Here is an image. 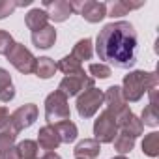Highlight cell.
I'll return each instance as SVG.
<instances>
[{
	"mask_svg": "<svg viewBox=\"0 0 159 159\" xmlns=\"http://www.w3.org/2000/svg\"><path fill=\"white\" fill-rule=\"evenodd\" d=\"M17 131L11 127V125H8V127H4L2 131H0V150H4V148H10V146H13V142H15V139H17Z\"/></svg>",
	"mask_w": 159,
	"mask_h": 159,
	"instance_id": "obj_27",
	"label": "cell"
},
{
	"mask_svg": "<svg viewBox=\"0 0 159 159\" xmlns=\"http://www.w3.org/2000/svg\"><path fill=\"white\" fill-rule=\"evenodd\" d=\"M43 10L49 15V19H52L54 23H64L69 19V15L73 13L71 4L66 0H54V2H43Z\"/></svg>",
	"mask_w": 159,
	"mask_h": 159,
	"instance_id": "obj_11",
	"label": "cell"
},
{
	"mask_svg": "<svg viewBox=\"0 0 159 159\" xmlns=\"http://www.w3.org/2000/svg\"><path fill=\"white\" fill-rule=\"evenodd\" d=\"M38 120V107L34 103H26L23 107H19L11 116H10V125L19 133L26 127H30L34 122Z\"/></svg>",
	"mask_w": 159,
	"mask_h": 159,
	"instance_id": "obj_9",
	"label": "cell"
},
{
	"mask_svg": "<svg viewBox=\"0 0 159 159\" xmlns=\"http://www.w3.org/2000/svg\"><path fill=\"white\" fill-rule=\"evenodd\" d=\"M92 52H94L92 51V39L90 38H84V39H81V41L75 43L71 56L77 58L79 62H83V60H90L92 58Z\"/></svg>",
	"mask_w": 159,
	"mask_h": 159,
	"instance_id": "obj_21",
	"label": "cell"
},
{
	"mask_svg": "<svg viewBox=\"0 0 159 159\" xmlns=\"http://www.w3.org/2000/svg\"><path fill=\"white\" fill-rule=\"evenodd\" d=\"M137 32L131 23L116 21L99 30L96 39V52L99 60L120 69H129L137 64Z\"/></svg>",
	"mask_w": 159,
	"mask_h": 159,
	"instance_id": "obj_1",
	"label": "cell"
},
{
	"mask_svg": "<svg viewBox=\"0 0 159 159\" xmlns=\"http://www.w3.org/2000/svg\"><path fill=\"white\" fill-rule=\"evenodd\" d=\"M10 125V112L6 107H0V131Z\"/></svg>",
	"mask_w": 159,
	"mask_h": 159,
	"instance_id": "obj_32",
	"label": "cell"
},
{
	"mask_svg": "<svg viewBox=\"0 0 159 159\" xmlns=\"http://www.w3.org/2000/svg\"><path fill=\"white\" fill-rule=\"evenodd\" d=\"M0 159H21V157H19L17 148L15 146H10V148L0 150Z\"/></svg>",
	"mask_w": 159,
	"mask_h": 159,
	"instance_id": "obj_31",
	"label": "cell"
},
{
	"mask_svg": "<svg viewBox=\"0 0 159 159\" xmlns=\"http://www.w3.org/2000/svg\"><path fill=\"white\" fill-rule=\"evenodd\" d=\"M13 38H11V34L10 32H6V30H0V54H8L10 52V49L13 47Z\"/></svg>",
	"mask_w": 159,
	"mask_h": 159,
	"instance_id": "obj_28",
	"label": "cell"
},
{
	"mask_svg": "<svg viewBox=\"0 0 159 159\" xmlns=\"http://www.w3.org/2000/svg\"><path fill=\"white\" fill-rule=\"evenodd\" d=\"M103 98H105L103 92L98 90V88L84 90L81 96H79V99H77V112H79V116L84 118V120L92 118L99 111V107L103 105Z\"/></svg>",
	"mask_w": 159,
	"mask_h": 159,
	"instance_id": "obj_5",
	"label": "cell"
},
{
	"mask_svg": "<svg viewBox=\"0 0 159 159\" xmlns=\"http://www.w3.org/2000/svg\"><path fill=\"white\" fill-rule=\"evenodd\" d=\"M116 125H118V129H120L122 133H125V135H129V137H133V139H137V137L142 135V131H144L142 122L129 111V107H127L124 112H120V114L116 116Z\"/></svg>",
	"mask_w": 159,
	"mask_h": 159,
	"instance_id": "obj_10",
	"label": "cell"
},
{
	"mask_svg": "<svg viewBox=\"0 0 159 159\" xmlns=\"http://www.w3.org/2000/svg\"><path fill=\"white\" fill-rule=\"evenodd\" d=\"M94 135H96V140L99 144L112 142L114 137L118 135V125H116L114 114H111L109 111H103L98 116V120L94 122Z\"/></svg>",
	"mask_w": 159,
	"mask_h": 159,
	"instance_id": "obj_7",
	"label": "cell"
},
{
	"mask_svg": "<svg viewBox=\"0 0 159 159\" xmlns=\"http://www.w3.org/2000/svg\"><path fill=\"white\" fill-rule=\"evenodd\" d=\"M144 2H127V0H116L114 4H111V10H109V15L111 17H122V15H127L131 10H139L142 8Z\"/></svg>",
	"mask_w": 159,
	"mask_h": 159,
	"instance_id": "obj_20",
	"label": "cell"
},
{
	"mask_svg": "<svg viewBox=\"0 0 159 159\" xmlns=\"http://www.w3.org/2000/svg\"><path fill=\"white\" fill-rule=\"evenodd\" d=\"M32 4V0H19L17 2V8H23V6H30Z\"/></svg>",
	"mask_w": 159,
	"mask_h": 159,
	"instance_id": "obj_34",
	"label": "cell"
},
{
	"mask_svg": "<svg viewBox=\"0 0 159 159\" xmlns=\"http://www.w3.org/2000/svg\"><path fill=\"white\" fill-rule=\"evenodd\" d=\"M99 152H101V144L96 139H84L73 150L77 159H96L99 155Z\"/></svg>",
	"mask_w": 159,
	"mask_h": 159,
	"instance_id": "obj_14",
	"label": "cell"
},
{
	"mask_svg": "<svg viewBox=\"0 0 159 159\" xmlns=\"http://www.w3.org/2000/svg\"><path fill=\"white\" fill-rule=\"evenodd\" d=\"M15 148L21 159H39V146L34 140H21Z\"/></svg>",
	"mask_w": 159,
	"mask_h": 159,
	"instance_id": "obj_22",
	"label": "cell"
},
{
	"mask_svg": "<svg viewBox=\"0 0 159 159\" xmlns=\"http://www.w3.org/2000/svg\"><path fill=\"white\" fill-rule=\"evenodd\" d=\"M13 98H15V88L11 83V77L4 67H0V101L8 103Z\"/></svg>",
	"mask_w": 159,
	"mask_h": 159,
	"instance_id": "obj_17",
	"label": "cell"
},
{
	"mask_svg": "<svg viewBox=\"0 0 159 159\" xmlns=\"http://www.w3.org/2000/svg\"><path fill=\"white\" fill-rule=\"evenodd\" d=\"M86 88H94V79L88 77L84 69L79 73H73V75H66L62 79V83L58 84V92H62L66 98L77 96V94L84 92Z\"/></svg>",
	"mask_w": 159,
	"mask_h": 159,
	"instance_id": "obj_4",
	"label": "cell"
},
{
	"mask_svg": "<svg viewBox=\"0 0 159 159\" xmlns=\"http://www.w3.org/2000/svg\"><path fill=\"white\" fill-rule=\"evenodd\" d=\"M112 159H127L125 155H116V157H112Z\"/></svg>",
	"mask_w": 159,
	"mask_h": 159,
	"instance_id": "obj_35",
	"label": "cell"
},
{
	"mask_svg": "<svg viewBox=\"0 0 159 159\" xmlns=\"http://www.w3.org/2000/svg\"><path fill=\"white\" fill-rule=\"evenodd\" d=\"M56 41V30L54 26L47 25L45 28L38 30V32H32V43L38 47V49H51Z\"/></svg>",
	"mask_w": 159,
	"mask_h": 159,
	"instance_id": "obj_15",
	"label": "cell"
},
{
	"mask_svg": "<svg viewBox=\"0 0 159 159\" xmlns=\"http://www.w3.org/2000/svg\"><path fill=\"white\" fill-rule=\"evenodd\" d=\"M90 73L98 79H109L111 77V67L105 64H90Z\"/></svg>",
	"mask_w": 159,
	"mask_h": 159,
	"instance_id": "obj_29",
	"label": "cell"
},
{
	"mask_svg": "<svg viewBox=\"0 0 159 159\" xmlns=\"http://www.w3.org/2000/svg\"><path fill=\"white\" fill-rule=\"evenodd\" d=\"M6 56H8L10 64H11L17 71H21V73H25V75L34 73V69H36V58H34V54H32L23 43H13V47L10 49V52H8Z\"/></svg>",
	"mask_w": 159,
	"mask_h": 159,
	"instance_id": "obj_6",
	"label": "cell"
},
{
	"mask_svg": "<svg viewBox=\"0 0 159 159\" xmlns=\"http://www.w3.org/2000/svg\"><path fill=\"white\" fill-rule=\"evenodd\" d=\"M38 142H39V148L45 150V152H54L58 146H60V137L54 129V125H45L39 129L38 133Z\"/></svg>",
	"mask_w": 159,
	"mask_h": 159,
	"instance_id": "obj_13",
	"label": "cell"
},
{
	"mask_svg": "<svg viewBox=\"0 0 159 159\" xmlns=\"http://www.w3.org/2000/svg\"><path fill=\"white\" fill-rule=\"evenodd\" d=\"M69 114H71V112H69L67 98H66L62 92L54 90L52 94L47 96V99H45V118H47V122H49L51 125H54V124H58V122L69 120Z\"/></svg>",
	"mask_w": 159,
	"mask_h": 159,
	"instance_id": "obj_3",
	"label": "cell"
},
{
	"mask_svg": "<svg viewBox=\"0 0 159 159\" xmlns=\"http://www.w3.org/2000/svg\"><path fill=\"white\" fill-rule=\"evenodd\" d=\"M71 10L77 11L84 21L88 23H99L107 17V4L96 2V0H86V2H69Z\"/></svg>",
	"mask_w": 159,
	"mask_h": 159,
	"instance_id": "obj_8",
	"label": "cell"
},
{
	"mask_svg": "<svg viewBox=\"0 0 159 159\" xmlns=\"http://www.w3.org/2000/svg\"><path fill=\"white\" fill-rule=\"evenodd\" d=\"M103 96H105L103 101L107 103V111H109L111 114H114V118L129 107L127 101H125L124 96H122V88H120V86H111Z\"/></svg>",
	"mask_w": 159,
	"mask_h": 159,
	"instance_id": "obj_12",
	"label": "cell"
},
{
	"mask_svg": "<svg viewBox=\"0 0 159 159\" xmlns=\"http://www.w3.org/2000/svg\"><path fill=\"white\" fill-rule=\"evenodd\" d=\"M153 84H159L157 73H146V71H131L124 77L122 83V96L127 103L139 101Z\"/></svg>",
	"mask_w": 159,
	"mask_h": 159,
	"instance_id": "obj_2",
	"label": "cell"
},
{
	"mask_svg": "<svg viewBox=\"0 0 159 159\" xmlns=\"http://www.w3.org/2000/svg\"><path fill=\"white\" fill-rule=\"evenodd\" d=\"M56 71V64L52 58L49 56H41V58H36V69L34 73L39 77V79H51Z\"/></svg>",
	"mask_w": 159,
	"mask_h": 159,
	"instance_id": "obj_19",
	"label": "cell"
},
{
	"mask_svg": "<svg viewBox=\"0 0 159 159\" xmlns=\"http://www.w3.org/2000/svg\"><path fill=\"white\" fill-rule=\"evenodd\" d=\"M56 69L64 71L66 75H73V73L83 71V66H81V62H79L77 58H73V56L69 54V56H64V58L56 64Z\"/></svg>",
	"mask_w": 159,
	"mask_h": 159,
	"instance_id": "obj_25",
	"label": "cell"
},
{
	"mask_svg": "<svg viewBox=\"0 0 159 159\" xmlns=\"http://www.w3.org/2000/svg\"><path fill=\"white\" fill-rule=\"evenodd\" d=\"M25 23H26V26H28L32 32H38V30H41V28H45V26L49 25V15L45 13V10L34 8V10H30V11L26 13Z\"/></svg>",
	"mask_w": 159,
	"mask_h": 159,
	"instance_id": "obj_16",
	"label": "cell"
},
{
	"mask_svg": "<svg viewBox=\"0 0 159 159\" xmlns=\"http://www.w3.org/2000/svg\"><path fill=\"white\" fill-rule=\"evenodd\" d=\"M39 159H62V157H60L56 152H45V153H43Z\"/></svg>",
	"mask_w": 159,
	"mask_h": 159,
	"instance_id": "obj_33",
	"label": "cell"
},
{
	"mask_svg": "<svg viewBox=\"0 0 159 159\" xmlns=\"http://www.w3.org/2000/svg\"><path fill=\"white\" fill-rule=\"evenodd\" d=\"M17 10V0H0V19H6Z\"/></svg>",
	"mask_w": 159,
	"mask_h": 159,
	"instance_id": "obj_30",
	"label": "cell"
},
{
	"mask_svg": "<svg viewBox=\"0 0 159 159\" xmlns=\"http://www.w3.org/2000/svg\"><path fill=\"white\" fill-rule=\"evenodd\" d=\"M114 150L120 153V155H124V153H129L131 150H133V146H135V139L133 137H129V135H125V133H118L116 137H114Z\"/></svg>",
	"mask_w": 159,
	"mask_h": 159,
	"instance_id": "obj_24",
	"label": "cell"
},
{
	"mask_svg": "<svg viewBox=\"0 0 159 159\" xmlns=\"http://www.w3.org/2000/svg\"><path fill=\"white\" fill-rule=\"evenodd\" d=\"M140 122L142 125H150V127H157L159 125V116H157V107L155 105H148L144 111H142V116H140Z\"/></svg>",
	"mask_w": 159,
	"mask_h": 159,
	"instance_id": "obj_26",
	"label": "cell"
},
{
	"mask_svg": "<svg viewBox=\"0 0 159 159\" xmlns=\"http://www.w3.org/2000/svg\"><path fill=\"white\" fill-rule=\"evenodd\" d=\"M142 152L148 157H157L159 155V133H148L142 140Z\"/></svg>",
	"mask_w": 159,
	"mask_h": 159,
	"instance_id": "obj_23",
	"label": "cell"
},
{
	"mask_svg": "<svg viewBox=\"0 0 159 159\" xmlns=\"http://www.w3.org/2000/svg\"><path fill=\"white\" fill-rule=\"evenodd\" d=\"M54 129H56V133H58V137H60V142H67V144L73 142V140L77 139V135H79L77 125H75L71 120L54 124Z\"/></svg>",
	"mask_w": 159,
	"mask_h": 159,
	"instance_id": "obj_18",
	"label": "cell"
}]
</instances>
